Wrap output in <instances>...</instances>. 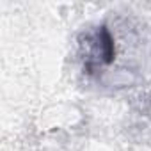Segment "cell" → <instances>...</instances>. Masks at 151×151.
<instances>
[{"label": "cell", "mask_w": 151, "mask_h": 151, "mask_svg": "<svg viewBox=\"0 0 151 151\" xmlns=\"http://www.w3.org/2000/svg\"><path fill=\"white\" fill-rule=\"evenodd\" d=\"M77 55L86 77L94 78L105 73L117 59V41L107 23L87 27L78 34Z\"/></svg>", "instance_id": "obj_1"}, {"label": "cell", "mask_w": 151, "mask_h": 151, "mask_svg": "<svg viewBox=\"0 0 151 151\" xmlns=\"http://www.w3.org/2000/svg\"><path fill=\"white\" fill-rule=\"evenodd\" d=\"M142 112H144V116L151 121V93H147V96H146L144 101H142Z\"/></svg>", "instance_id": "obj_2"}]
</instances>
